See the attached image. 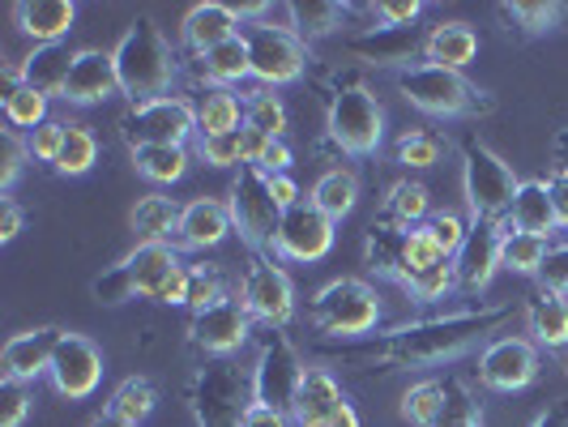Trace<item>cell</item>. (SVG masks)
Returning <instances> with one entry per match:
<instances>
[{"label": "cell", "mask_w": 568, "mask_h": 427, "mask_svg": "<svg viewBox=\"0 0 568 427\" xmlns=\"http://www.w3.org/2000/svg\"><path fill=\"white\" fill-rule=\"evenodd\" d=\"M197 73L205 78V85H227V90L235 82H244V78H253L244 34H235V39H227V43L210 48L205 57H197Z\"/></svg>", "instance_id": "31"}, {"label": "cell", "mask_w": 568, "mask_h": 427, "mask_svg": "<svg viewBox=\"0 0 568 427\" xmlns=\"http://www.w3.org/2000/svg\"><path fill=\"white\" fill-rule=\"evenodd\" d=\"M189 410L197 427H244V415L253 410V368H240L235 359H205L189 376Z\"/></svg>", "instance_id": "3"}, {"label": "cell", "mask_w": 568, "mask_h": 427, "mask_svg": "<svg viewBox=\"0 0 568 427\" xmlns=\"http://www.w3.org/2000/svg\"><path fill=\"white\" fill-rule=\"evenodd\" d=\"M432 427H484V410L462 380H445V406Z\"/></svg>", "instance_id": "42"}, {"label": "cell", "mask_w": 568, "mask_h": 427, "mask_svg": "<svg viewBox=\"0 0 568 427\" xmlns=\"http://www.w3.org/2000/svg\"><path fill=\"white\" fill-rule=\"evenodd\" d=\"M539 346L526 338H496L479 350V380L491 394H517L539 380Z\"/></svg>", "instance_id": "16"}, {"label": "cell", "mask_w": 568, "mask_h": 427, "mask_svg": "<svg viewBox=\"0 0 568 427\" xmlns=\"http://www.w3.org/2000/svg\"><path fill=\"white\" fill-rule=\"evenodd\" d=\"M547 248H551V240H542V235H526V231H513L509 223H505V240H500V270H509V274H539Z\"/></svg>", "instance_id": "39"}, {"label": "cell", "mask_w": 568, "mask_h": 427, "mask_svg": "<svg viewBox=\"0 0 568 427\" xmlns=\"http://www.w3.org/2000/svg\"><path fill=\"white\" fill-rule=\"evenodd\" d=\"M398 90L410 108H419L427 115H440V120H475L487 115L496 103L487 99L479 85H470L454 69H440V64H410L398 73Z\"/></svg>", "instance_id": "4"}, {"label": "cell", "mask_w": 568, "mask_h": 427, "mask_svg": "<svg viewBox=\"0 0 568 427\" xmlns=\"http://www.w3.org/2000/svg\"><path fill=\"white\" fill-rule=\"evenodd\" d=\"M424 227L432 231V240L440 244V253H445L449 261H454L457 248H462V240H466V231H470V223H466V218H457V214H449V210H445V214H432V218H427Z\"/></svg>", "instance_id": "50"}, {"label": "cell", "mask_w": 568, "mask_h": 427, "mask_svg": "<svg viewBox=\"0 0 568 427\" xmlns=\"http://www.w3.org/2000/svg\"><path fill=\"white\" fill-rule=\"evenodd\" d=\"M240 304L265 329H286L291 325V316H295V286L274 265L270 253H253L248 270H244V283H240Z\"/></svg>", "instance_id": "13"}, {"label": "cell", "mask_w": 568, "mask_h": 427, "mask_svg": "<svg viewBox=\"0 0 568 427\" xmlns=\"http://www.w3.org/2000/svg\"><path fill=\"white\" fill-rule=\"evenodd\" d=\"M291 159H295V154H291V145H286L283 138H274V142L265 145V154H261V163H256V167L265 171V175H283V171H291Z\"/></svg>", "instance_id": "56"}, {"label": "cell", "mask_w": 568, "mask_h": 427, "mask_svg": "<svg viewBox=\"0 0 568 427\" xmlns=\"http://www.w3.org/2000/svg\"><path fill=\"white\" fill-rule=\"evenodd\" d=\"M154 406H159V389H154L145 376H129L112 394V401H108V410L120 415V419H129L133 427H142L145 419L154 415Z\"/></svg>", "instance_id": "40"}, {"label": "cell", "mask_w": 568, "mask_h": 427, "mask_svg": "<svg viewBox=\"0 0 568 427\" xmlns=\"http://www.w3.org/2000/svg\"><path fill=\"white\" fill-rule=\"evenodd\" d=\"M227 210H231V227H235V235H240L253 253H270L274 231H278V218H283V210H278L274 197H270V175H265L261 167H240L235 184H231Z\"/></svg>", "instance_id": "10"}, {"label": "cell", "mask_w": 568, "mask_h": 427, "mask_svg": "<svg viewBox=\"0 0 568 427\" xmlns=\"http://www.w3.org/2000/svg\"><path fill=\"white\" fill-rule=\"evenodd\" d=\"M64 329L57 325H39V329H27V334H13L0 350V368H4V380H39L52 372V355H57V342Z\"/></svg>", "instance_id": "20"}, {"label": "cell", "mask_w": 568, "mask_h": 427, "mask_svg": "<svg viewBox=\"0 0 568 427\" xmlns=\"http://www.w3.org/2000/svg\"><path fill=\"white\" fill-rule=\"evenodd\" d=\"M115 73H120V94H129V103H150V99H168L171 82L180 73V57L163 39V30L150 18H138L124 30V39L115 43Z\"/></svg>", "instance_id": "2"}, {"label": "cell", "mask_w": 568, "mask_h": 427, "mask_svg": "<svg viewBox=\"0 0 568 427\" xmlns=\"http://www.w3.org/2000/svg\"><path fill=\"white\" fill-rule=\"evenodd\" d=\"M0 112H4V124H9L13 133H18V129L34 133L39 124H48V94H39L34 85L22 82V73H18V69H4Z\"/></svg>", "instance_id": "30"}, {"label": "cell", "mask_w": 568, "mask_h": 427, "mask_svg": "<svg viewBox=\"0 0 568 427\" xmlns=\"http://www.w3.org/2000/svg\"><path fill=\"white\" fill-rule=\"evenodd\" d=\"M231 231H235V227H231L227 201L197 197V201H189V205H184L175 240H180L184 248H193V253H205V248H219Z\"/></svg>", "instance_id": "22"}, {"label": "cell", "mask_w": 568, "mask_h": 427, "mask_svg": "<svg viewBox=\"0 0 568 427\" xmlns=\"http://www.w3.org/2000/svg\"><path fill=\"white\" fill-rule=\"evenodd\" d=\"M329 218V223H342L351 210H355V201H359V180H355V171H325L321 180L313 184V197H308Z\"/></svg>", "instance_id": "35"}, {"label": "cell", "mask_w": 568, "mask_h": 427, "mask_svg": "<svg viewBox=\"0 0 568 427\" xmlns=\"http://www.w3.org/2000/svg\"><path fill=\"white\" fill-rule=\"evenodd\" d=\"M18 231H22V205L13 197H4L0 201V244L18 240Z\"/></svg>", "instance_id": "58"}, {"label": "cell", "mask_w": 568, "mask_h": 427, "mask_svg": "<svg viewBox=\"0 0 568 427\" xmlns=\"http://www.w3.org/2000/svg\"><path fill=\"white\" fill-rule=\"evenodd\" d=\"M526 321H530V334L539 346L547 350H560L568 346V299L556 295V291H539L526 308Z\"/></svg>", "instance_id": "32"}, {"label": "cell", "mask_w": 568, "mask_h": 427, "mask_svg": "<svg viewBox=\"0 0 568 427\" xmlns=\"http://www.w3.org/2000/svg\"><path fill=\"white\" fill-rule=\"evenodd\" d=\"M427 48L424 27H368L364 34L346 39V52L368 64H402L410 69V60H419Z\"/></svg>", "instance_id": "19"}, {"label": "cell", "mask_w": 568, "mask_h": 427, "mask_svg": "<svg viewBox=\"0 0 568 427\" xmlns=\"http://www.w3.org/2000/svg\"><path fill=\"white\" fill-rule=\"evenodd\" d=\"M500 18L509 22V30H517L521 39H539V34H551L560 27L565 9L551 4V0H513V4H500Z\"/></svg>", "instance_id": "36"}, {"label": "cell", "mask_w": 568, "mask_h": 427, "mask_svg": "<svg viewBox=\"0 0 568 427\" xmlns=\"http://www.w3.org/2000/svg\"><path fill=\"white\" fill-rule=\"evenodd\" d=\"M513 316V304L496 308H470V313L449 316H424V321H406L394 325L376 338L338 342L329 350V359H338L346 368L359 372H410V368H440L454 364L466 350H475L487 334H496Z\"/></svg>", "instance_id": "1"}, {"label": "cell", "mask_w": 568, "mask_h": 427, "mask_svg": "<svg viewBox=\"0 0 568 427\" xmlns=\"http://www.w3.org/2000/svg\"><path fill=\"white\" fill-rule=\"evenodd\" d=\"M385 210H389V223H394V227H402V231L424 227L427 218H432V193H427L419 180H398V184L389 189Z\"/></svg>", "instance_id": "38"}, {"label": "cell", "mask_w": 568, "mask_h": 427, "mask_svg": "<svg viewBox=\"0 0 568 427\" xmlns=\"http://www.w3.org/2000/svg\"><path fill=\"white\" fill-rule=\"evenodd\" d=\"M193 112H197V138H223L244 129V103L240 94L227 85H205L193 99Z\"/></svg>", "instance_id": "28"}, {"label": "cell", "mask_w": 568, "mask_h": 427, "mask_svg": "<svg viewBox=\"0 0 568 427\" xmlns=\"http://www.w3.org/2000/svg\"><path fill=\"white\" fill-rule=\"evenodd\" d=\"M308 316H313L316 334L338 342H359L368 338L376 321H381V295L364 278H334L313 295Z\"/></svg>", "instance_id": "5"}, {"label": "cell", "mask_w": 568, "mask_h": 427, "mask_svg": "<svg viewBox=\"0 0 568 427\" xmlns=\"http://www.w3.org/2000/svg\"><path fill=\"white\" fill-rule=\"evenodd\" d=\"M445 154V138L427 133V129H406L398 138V163L402 167H436Z\"/></svg>", "instance_id": "45"}, {"label": "cell", "mask_w": 568, "mask_h": 427, "mask_svg": "<svg viewBox=\"0 0 568 427\" xmlns=\"http://www.w3.org/2000/svg\"><path fill=\"white\" fill-rule=\"evenodd\" d=\"M304 372L308 368H304L300 350L291 346V338H286L283 329H265V338L256 346V368H253L256 401L291 415L295 394H300V385H304Z\"/></svg>", "instance_id": "12"}, {"label": "cell", "mask_w": 568, "mask_h": 427, "mask_svg": "<svg viewBox=\"0 0 568 427\" xmlns=\"http://www.w3.org/2000/svg\"><path fill=\"white\" fill-rule=\"evenodd\" d=\"M197 133V112L189 99H150V103H129V112L120 115V138L129 150L145 145H184Z\"/></svg>", "instance_id": "9"}, {"label": "cell", "mask_w": 568, "mask_h": 427, "mask_svg": "<svg viewBox=\"0 0 568 427\" xmlns=\"http://www.w3.org/2000/svg\"><path fill=\"white\" fill-rule=\"evenodd\" d=\"M94 163H99V138H94L85 124H69L64 145H60V159L52 167H57L60 175H85Z\"/></svg>", "instance_id": "41"}, {"label": "cell", "mask_w": 568, "mask_h": 427, "mask_svg": "<svg viewBox=\"0 0 568 427\" xmlns=\"http://www.w3.org/2000/svg\"><path fill=\"white\" fill-rule=\"evenodd\" d=\"M517 175L513 167L479 138H462V189H466V205L470 218H487V223H505L517 197Z\"/></svg>", "instance_id": "6"}, {"label": "cell", "mask_w": 568, "mask_h": 427, "mask_svg": "<svg viewBox=\"0 0 568 427\" xmlns=\"http://www.w3.org/2000/svg\"><path fill=\"white\" fill-rule=\"evenodd\" d=\"M513 231H526V235H542L551 240L556 235V210H551V193H547V180H521L517 184V197L505 218Z\"/></svg>", "instance_id": "27"}, {"label": "cell", "mask_w": 568, "mask_h": 427, "mask_svg": "<svg viewBox=\"0 0 568 427\" xmlns=\"http://www.w3.org/2000/svg\"><path fill=\"white\" fill-rule=\"evenodd\" d=\"M313 427H359V410L351 406V401H342L338 410H329L321 424H313Z\"/></svg>", "instance_id": "60"}, {"label": "cell", "mask_w": 568, "mask_h": 427, "mask_svg": "<svg viewBox=\"0 0 568 427\" xmlns=\"http://www.w3.org/2000/svg\"><path fill=\"white\" fill-rule=\"evenodd\" d=\"M244 129H256L265 138H283L286 133V108L278 94L256 90L253 99H244Z\"/></svg>", "instance_id": "43"}, {"label": "cell", "mask_w": 568, "mask_h": 427, "mask_svg": "<svg viewBox=\"0 0 568 427\" xmlns=\"http://www.w3.org/2000/svg\"><path fill=\"white\" fill-rule=\"evenodd\" d=\"M500 240H505V223H487V218H470V231L462 240L454 256V278L457 291L479 295L491 286L496 270H500Z\"/></svg>", "instance_id": "18"}, {"label": "cell", "mask_w": 568, "mask_h": 427, "mask_svg": "<svg viewBox=\"0 0 568 427\" xmlns=\"http://www.w3.org/2000/svg\"><path fill=\"white\" fill-rule=\"evenodd\" d=\"M103 368H108V364H103V350L85 338V334H69V329H64L57 342V355H52V372H48V376H52L60 398L82 401L99 389Z\"/></svg>", "instance_id": "17"}, {"label": "cell", "mask_w": 568, "mask_h": 427, "mask_svg": "<svg viewBox=\"0 0 568 427\" xmlns=\"http://www.w3.org/2000/svg\"><path fill=\"white\" fill-rule=\"evenodd\" d=\"M547 193H551V210H556V227L568 231V175L565 171H551V175H547Z\"/></svg>", "instance_id": "57"}, {"label": "cell", "mask_w": 568, "mask_h": 427, "mask_svg": "<svg viewBox=\"0 0 568 427\" xmlns=\"http://www.w3.org/2000/svg\"><path fill=\"white\" fill-rule=\"evenodd\" d=\"M189 163H193L189 159V145H145V150H133V167L150 184H175V180H184Z\"/></svg>", "instance_id": "37"}, {"label": "cell", "mask_w": 568, "mask_h": 427, "mask_svg": "<svg viewBox=\"0 0 568 427\" xmlns=\"http://www.w3.org/2000/svg\"><path fill=\"white\" fill-rule=\"evenodd\" d=\"M154 304H168V308H189V265H180L168 283L159 286Z\"/></svg>", "instance_id": "54"}, {"label": "cell", "mask_w": 568, "mask_h": 427, "mask_svg": "<svg viewBox=\"0 0 568 427\" xmlns=\"http://www.w3.org/2000/svg\"><path fill=\"white\" fill-rule=\"evenodd\" d=\"M64 133H69V124H64V120H48V124H39V129L27 138L30 159H34V163H57L60 145H64Z\"/></svg>", "instance_id": "49"}, {"label": "cell", "mask_w": 568, "mask_h": 427, "mask_svg": "<svg viewBox=\"0 0 568 427\" xmlns=\"http://www.w3.org/2000/svg\"><path fill=\"white\" fill-rule=\"evenodd\" d=\"M240 18H235V9L231 4H219V0H205V4H193L189 13H184V22H180V34H184V48H193L197 57H205L210 48H219V43H227L240 34Z\"/></svg>", "instance_id": "23"}, {"label": "cell", "mask_w": 568, "mask_h": 427, "mask_svg": "<svg viewBox=\"0 0 568 427\" xmlns=\"http://www.w3.org/2000/svg\"><path fill=\"white\" fill-rule=\"evenodd\" d=\"M13 18H18L22 34L34 39V48H43V43H60L73 30L78 4L73 0H22V4H13Z\"/></svg>", "instance_id": "24"}, {"label": "cell", "mask_w": 568, "mask_h": 427, "mask_svg": "<svg viewBox=\"0 0 568 427\" xmlns=\"http://www.w3.org/2000/svg\"><path fill=\"white\" fill-rule=\"evenodd\" d=\"M112 94H120V73H115L112 52H99V48H85L73 60V73L64 82V103L69 108H94V103H108Z\"/></svg>", "instance_id": "21"}, {"label": "cell", "mask_w": 568, "mask_h": 427, "mask_svg": "<svg viewBox=\"0 0 568 427\" xmlns=\"http://www.w3.org/2000/svg\"><path fill=\"white\" fill-rule=\"evenodd\" d=\"M334 248V223L316 210L313 201H300V205H291L283 210V218H278V231H274V244H270V256H278V261H321V256H329Z\"/></svg>", "instance_id": "14"}, {"label": "cell", "mask_w": 568, "mask_h": 427, "mask_svg": "<svg viewBox=\"0 0 568 427\" xmlns=\"http://www.w3.org/2000/svg\"><path fill=\"white\" fill-rule=\"evenodd\" d=\"M197 154L210 167H244V129L223 133V138H201Z\"/></svg>", "instance_id": "47"}, {"label": "cell", "mask_w": 568, "mask_h": 427, "mask_svg": "<svg viewBox=\"0 0 568 427\" xmlns=\"http://www.w3.org/2000/svg\"><path fill=\"white\" fill-rule=\"evenodd\" d=\"M248 43V64L253 78L265 85H291L304 78L308 69V43L291 27H274V22H253L240 30Z\"/></svg>", "instance_id": "11"}, {"label": "cell", "mask_w": 568, "mask_h": 427, "mask_svg": "<svg viewBox=\"0 0 568 427\" xmlns=\"http://www.w3.org/2000/svg\"><path fill=\"white\" fill-rule=\"evenodd\" d=\"M325 129H329V142L338 145L342 154L368 159L381 150V138H385V112H381V103H376L368 85H342L329 99Z\"/></svg>", "instance_id": "8"}, {"label": "cell", "mask_w": 568, "mask_h": 427, "mask_svg": "<svg viewBox=\"0 0 568 427\" xmlns=\"http://www.w3.org/2000/svg\"><path fill=\"white\" fill-rule=\"evenodd\" d=\"M286 13H291V30L304 43H316V39L334 34L346 22L351 4H338V0H295V4H286Z\"/></svg>", "instance_id": "33"}, {"label": "cell", "mask_w": 568, "mask_h": 427, "mask_svg": "<svg viewBox=\"0 0 568 427\" xmlns=\"http://www.w3.org/2000/svg\"><path fill=\"white\" fill-rule=\"evenodd\" d=\"M180 214H184V205L150 193V197H142L133 205V231L142 235V244H168L171 235L180 231Z\"/></svg>", "instance_id": "34"}, {"label": "cell", "mask_w": 568, "mask_h": 427, "mask_svg": "<svg viewBox=\"0 0 568 427\" xmlns=\"http://www.w3.org/2000/svg\"><path fill=\"white\" fill-rule=\"evenodd\" d=\"M90 427H133V424H129V419H120V415H112V410L103 406V410L90 419Z\"/></svg>", "instance_id": "63"}, {"label": "cell", "mask_w": 568, "mask_h": 427, "mask_svg": "<svg viewBox=\"0 0 568 427\" xmlns=\"http://www.w3.org/2000/svg\"><path fill=\"white\" fill-rule=\"evenodd\" d=\"M73 60L78 52H69L64 43H43V48H34L27 60H22V82L34 85L39 94H48V99H60L64 94V82H69V73H73Z\"/></svg>", "instance_id": "29"}, {"label": "cell", "mask_w": 568, "mask_h": 427, "mask_svg": "<svg viewBox=\"0 0 568 427\" xmlns=\"http://www.w3.org/2000/svg\"><path fill=\"white\" fill-rule=\"evenodd\" d=\"M424 57L427 64L462 73L466 64H475V57H479V30L470 27V22H440V27L427 30Z\"/></svg>", "instance_id": "26"}, {"label": "cell", "mask_w": 568, "mask_h": 427, "mask_svg": "<svg viewBox=\"0 0 568 427\" xmlns=\"http://www.w3.org/2000/svg\"><path fill=\"white\" fill-rule=\"evenodd\" d=\"M184 261L171 244H138L133 253L124 256L120 265L103 270L94 283H90V295L99 304H129V299H154L159 286L168 283L171 274L180 270Z\"/></svg>", "instance_id": "7"}, {"label": "cell", "mask_w": 568, "mask_h": 427, "mask_svg": "<svg viewBox=\"0 0 568 427\" xmlns=\"http://www.w3.org/2000/svg\"><path fill=\"white\" fill-rule=\"evenodd\" d=\"M346 394H342L338 376L329 368H308L304 372V385L295 394V406H291V424L295 427H313L321 424L329 410H338Z\"/></svg>", "instance_id": "25"}, {"label": "cell", "mask_w": 568, "mask_h": 427, "mask_svg": "<svg viewBox=\"0 0 568 427\" xmlns=\"http://www.w3.org/2000/svg\"><path fill=\"white\" fill-rule=\"evenodd\" d=\"M270 197H274V205H278V210H291V205H300V201H304V193H300L295 175H291V171H283V175H270Z\"/></svg>", "instance_id": "55"}, {"label": "cell", "mask_w": 568, "mask_h": 427, "mask_svg": "<svg viewBox=\"0 0 568 427\" xmlns=\"http://www.w3.org/2000/svg\"><path fill=\"white\" fill-rule=\"evenodd\" d=\"M535 427H568V406H551L547 415L535 419Z\"/></svg>", "instance_id": "62"}, {"label": "cell", "mask_w": 568, "mask_h": 427, "mask_svg": "<svg viewBox=\"0 0 568 427\" xmlns=\"http://www.w3.org/2000/svg\"><path fill=\"white\" fill-rule=\"evenodd\" d=\"M30 415V394L22 380H4L0 385V427H22Z\"/></svg>", "instance_id": "51"}, {"label": "cell", "mask_w": 568, "mask_h": 427, "mask_svg": "<svg viewBox=\"0 0 568 427\" xmlns=\"http://www.w3.org/2000/svg\"><path fill=\"white\" fill-rule=\"evenodd\" d=\"M30 150L18 142V133L13 129H4L0 133V189H4V197L13 193V184L22 180V167H27Z\"/></svg>", "instance_id": "48"}, {"label": "cell", "mask_w": 568, "mask_h": 427, "mask_svg": "<svg viewBox=\"0 0 568 427\" xmlns=\"http://www.w3.org/2000/svg\"><path fill=\"white\" fill-rule=\"evenodd\" d=\"M551 163H556V171L568 175V129H560V133L551 138Z\"/></svg>", "instance_id": "61"}, {"label": "cell", "mask_w": 568, "mask_h": 427, "mask_svg": "<svg viewBox=\"0 0 568 427\" xmlns=\"http://www.w3.org/2000/svg\"><path fill=\"white\" fill-rule=\"evenodd\" d=\"M539 283H542V291H556V295L568 299V244H551V248H547Z\"/></svg>", "instance_id": "52"}, {"label": "cell", "mask_w": 568, "mask_h": 427, "mask_svg": "<svg viewBox=\"0 0 568 427\" xmlns=\"http://www.w3.org/2000/svg\"><path fill=\"white\" fill-rule=\"evenodd\" d=\"M244 427H291V415L274 410V406H261V401H253V410L244 415Z\"/></svg>", "instance_id": "59"}, {"label": "cell", "mask_w": 568, "mask_h": 427, "mask_svg": "<svg viewBox=\"0 0 568 427\" xmlns=\"http://www.w3.org/2000/svg\"><path fill=\"white\" fill-rule=\"evenodd\" d=\"M440 406H445V380H419V385L406 389L402 415H406L415 427H432L436 424V415H440Z\"/></svg>", "instance_id": "44"}, {"label": "cell", "mask_w": 568, "mask_h": 427, "mask_svg": "<svg viewBox=\"0 0 568 427\" xmlns=\"http://www.w3.org/2000/svg\"><path fill=\"white\" fill-rule=\"evenodd\" d=\"M248 338H253V316L231 295L205 313H193V321H189V342L205 350L210 359H235V350L248 346Z\"/></svg>", "instance_id": "15"}, {"label": "cell", "mask_w": 568, "mask_h": 427, "mask_svg": "<svg viewBox=\"0 0 568 427\" xmlns=\"http://www.w3.org/2000/svg\"><path fill=\"white\" fill-rule=\"evenodd\" d=\"M219 299H227L223 274H219L214 265H189V308H193V313H205V308H214Z\"/></svg>", "instance_id": "46"}, {"label": "cell", "mask_w": 568, "mask_h": 427, "mask_svg": "<svg viewBox=\"0 0 568 427\" xmlns=\"http://www.w3.org/2000/svg\"><path fill=\"white\" fill-rule=\"evenodd\" d=\"M419 13H424L419 0H376V4H372V18H376L381 27H415Z\"/></svg>", "instance_id": "53"}]
</instances>
